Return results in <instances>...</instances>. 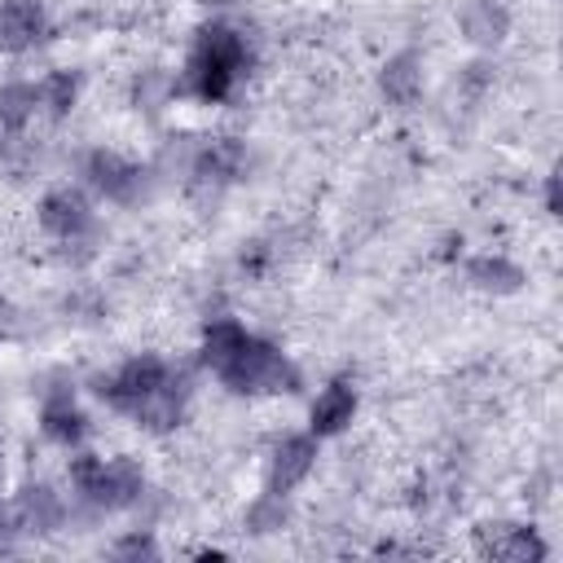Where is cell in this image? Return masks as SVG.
<instances>
[{
	"label": "cell",
	"instance_id": "8992f818",
	"mask_svg": "<svg viewBox=\"0 0 563 563\" xmlns=\"http://www.w3.org/2000/svg\"><path fill=\"white\" fill-rule=\"evenodd\" d=\"M40 224L57 238V242H84V238H92V207H88V198L79 194V189H53V194H44V202H40Z\"/></svg>",
	"mask_w": 563,
	"mask_h": 563
},
{
	"label": "cell",
	"instance_id": "44dd1931",
	"mask_svg": "<svg viewBox=\"0 0 563 563\" xmlns=\"http://www.w3.org/2000/svg\"><path fill=\"white\" fill-rule=\"evenodd\" d=\"M114 554H119V559H154L158 550H154V541H150V537H141V532H136V537L119 541V545H114Z\"/></svg>",
	"mask_w": 563,
	"mask_h": 563
},
{
	"label": "cell",
	"instance_id": "8fae6325",
	"mask_svg": "<svg viewBox=\"0 0 563 563\" xmlns=\"http://www.w3.org/2000/svg\"><path fill=\"white\" fill-rule=\"evenodd\" d=\"M356 413V387L347 378H334L312 400V435H339Z\"/></svg>",
	"mask_w": 563,
	"mask_h": 563
},
{
	"label": "cell",
	"instance_id": "2e32d148",
	"mask_svg": "<svg viewBox=\"0 0 563 563\" xmlns=\"http://www.w3.org/2000/svg\"><path fill=\"white\" fill-rule=\"evenodd\" d=\"M466 277L479 286V290H493V295H515L523 286V268L510 264L506 255H475L466 264Z\"/></svg>",
	"mask_w": 563,
	"mask_h": 563
},
{
	"label": "cell",
	"instance_id": "6da1fadb",
	"mask_svg": "<svg viewBox=\"0 0 563 563\" xmlns=\"http://www.w3.org/2000/svg\"><path fill=\"white\" fill-rule=\"evenodd\" d=\"M246 66V44L233 26H202L198 40H194V53H189V88L202 97V101H224L238 84Z\"/></svg>",
	"mask_w": 563,
	"mask_h": 563
},
{
	"label": "cell",
	"instance_id": "30bf717a",
	"mask_svg": "<svg viewBox=\"0 0 563 563\" xmlns=\"http://www.w3.org/2000/svg\"><path fill=\"white\" fill-rule=\"evenodd\" d=\"M479 550L493 554V559H506V563H541L545 559V541L532 528H523V523H497V528H488L484 541H479Z\"/></svg>",
	"mask_w": 563,
	"mask_h": 563
},
{
	"label": "cell",
	"instance_id": "5bb4252c",
	"mask_svg": "<svg viewBox=\"0 0 563 563\" xmlns=\"http://www.w3.org/2000/svg\"><path fill=\"white\" fill-rule=\"evenodd\" d=\"M506 26H510V13H506L497 0H471V4L462 9V31H466V40L479 44V48L501 44V40H506Z\"/></svg>",
	"mask_w": 563,
	"mask_h": 563
},
{
	"label": "cell",
	"instance_id": "ba28073f",
	"mask_svg": "<svg viewBox=\"0 0 563 563\" xmlns=\"http://www.w3.org/2000/svg\"><path fill=\"white\" fill-rule=\"evenodd\" d=\"M44 26H48V18H44L40 0H4L0 4V48L4 53H22V48L40 44Z\"/></svg>",
	"mask_w": 563,
	"mask_h": 563
},
{
	"label": "cell",
	"instance_id": "52a82bcc",
	"mask_svg": "<svg viewBox=\"0 0 563 563\" xmlns=\"http://www.w3.org/2000/svg\"><path fill=\"white\" fill-rule=\"evenodd\" d=\"M312 462H317V435H286L273 449V462H268V493L286 497L295 484H303Z\"/></svg>",
	"mask_w": 563,
	"mask_h": 563
},
{
	"label": "cell",
	"instance_id": "d6986e66",
	"mask_svg": "<svg viewBox=\"0 0 563 563\" xmlns=\"http://www.w3.org/2000/svg\"><path fill=\"white\" fill-rule=\"evenodd\" d=\"M75 97H79V79H75L70 70H53V75L40 84V106H44L53 119H66L70 106H75Z\"/></svg>",
	"mask_w": 563,
	"mask_h": 563
},
{
	"label": "cell",
	"instance_id": "ac0fdd59",
	"mask_svg": "<svg viewBox=\"0 0 563 563\" xmlns=\"http://www.w3.org/2000/svg\"><path fill=\"white\" fill-rule=\"evenodd\" d=\"M242 343H246V330H242L238 321L220 317V321H211V325H207V334H202V361H207L211 369H220V365H224Z\"/></svg>",
	"mask_w": 563,
	"mask_h": 563
},
{
	"label": "cell",
	"instance_id": "ffe728a7",
	"mask_svg": "<svg viewBox=\"0 0 563 563\" xmlns=\"http://www.w3.org/2000/svg\"><path fill=\"white\" fill-rule=\"evenodd\" d=\"M282 519H286V501H282L277 493H268L264 501L251 506L246 528H251V532H273V528H282Z\"/></svg>",
	"mask_w": 563,
	"mask_h": 563
},
{
	"label": "cell",
	"instance_id": "4fadbf2b",
	"mask_svg": "<svg viewBox=\"0 0 563 563\" xmlns=\"http://www.w3.org/2000/svg\"><path fill=\"white\" fill-rule=\"evenodd\" d=\"M13 515H18V528L44 537V532H53L62 523V497L53 488H44V484H31V488H22Z\"/></svg>",
	"mask_w": 563,
	"mask_h": 563
},
{
	"label": "cell",
	"instance_id": "7a4b0ae2",
	"mask_svg": "<svg viewBox=\"0 0 563 563\" xmlns=\"http://www.w3.org/2000/svg\"><path fill=\"white\" fill-rule=\"evenodd\" d=\"M216 374L238 396H268V391H295L299 387V369L286 361V352H277L268 339H255V334H246V343Z\"/></svg>",
	"mask_w": 563,
	"mask_h": 563
},
{
	"label": "cell",
	"instance_id": "5b68a950",
	"mask_svg": "<svg viewBox=\"0 0 563 563\" xmlns=\"http://www.w3.org/2000/svg\"><path fill=\"white\" fill-rule=\"evenodd\" d=\"M84 176L110 202H136L141 198V185H145V172L136 163H128L123 154H114V150H92L84 158Z\"/></svg>",
	"mask_w": 563,
	"mask_h": 563
},
{
	"label": "cell",
	"instance_id": "7c38bea8",
	"mask_svg": "<svg viewBox=\"0 0 563 563\" xmlns=\"http://www.w3.org/2000/svg\"><path fill=\"white\" fill-rule=\"evenodd\" d=\"M40 427H44V435L57 440V444H79V440L88 435V418H84V409H79V405L70 400V391H62V387L44 396Z\"/></svg>",
	"mask_w": 563,
	"mask_h": 563
},
{
	"label": "cell",
	"instance_id": "9c48e42d",
	"mask_svg": "<svg viewBox=\"0 0 563 563\" xmlns=\"http://www.w3.org/2000/svg\"><path fill=\"white\" fill-rule=\"evenodd\" d=\"M242 163H246V150H242L233 136H220V141H211V145L194 158V185L220 189V185H229V180L242 176Z\"/></svg>",
	"mask_w": 563,
	"mask_h": 563
},
{
	"label": "cell",
	"instance_id": "7402d4cb",
	"mask_svg": "<svg viewBox=\"0 0 563 563\" xmlns=\"http://www.w3.org/2000/svg\"><path fill=\"white\" fill-rule=\"evenodd\" d=\"M13 532H18V515H13V510L0 501V550L13 541Z\"/></svg>",
	"mask_w": 563,
	"mask_h": 563
},
{
	"label": "cell",
	"instance_id": "9a60e30c",
	"mask_svg": "<svg viewBox=\"0 0 563 563\" xmlns=\"http://www.w3.org/2000/svg\"><path fill=\"white\" fill-rule=\"evenodd\" d=\"M378 88H383V97H387L391 106H413V97H418V88H422L418 57H413V53H396V57L383 66V75H378Z\"/></svg>",
	"mask_w": 563,
	"mask_h": 563
},
{
	"label": "cell",
	"instance_id": "277c9868",
	"mask_svg": "<svg viewBox=\"0 0 563 563\" xmlns=\"http://www.w3.org/2000/svg\"><path fill=\"white\" fill-rule=\"evenodd\" d=\"M172 365L167 361H158V356H132V361H123L110 378H101V400L110 405V409H119V413H128V418H136L167 383H172Z\"/></svg>",
	"mask_w": 563,
	"mask_h": 563
},
{
	"label": "cell",
	"instance_id": "e0dca14e",
	"mask_svg": "<svg viewBox=\"0 0 563 563\" xmlns=\"http://www.w3.org/2000/svg\"><path fill=\"white\" fill-rule=\"evenodd\" d=\"M35 106H40V88H35V84H26V79L4 84V88H0V128L22 132L26 119L35 114Z\"/></svg>",
	"mask_w": 563,
	"mask_h": 563
},
{
	"label": "cell",
	"instance_id": "3957f363",
	"mask_svg": "<svg viewBox=\"0 0 563 563\" xmlns=\"http://www.w3.org/2000/svg\"><path fill=\"white\" fill-rule=\"evenodd\" d=\"M70 484L84 501H92L97 510H123L132 501H141L145 493V475L132 457H97V453H79L70 462Z\"/></svg>",
	"mask_w": 563,
	"mask_h": 563
},
{
	"label": "cell",
	"instance_id": "603a6c76",
	"mask_svg": "<svg viewBox=\"0 0 563 563\" xmlns=\"http://www.w3.org/2000/svg\"><path fill=\"white\" fill-rule=\"evenodd\" d=\"M545 211H550V216H559V176H550V180H545Z\"/></svg>",
	"mask_w": 563,
	"mask_h": 563
}]
</instances>
